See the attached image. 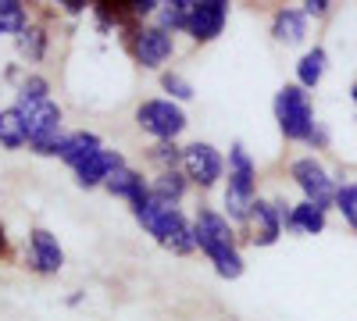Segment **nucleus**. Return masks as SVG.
<instances>
[{
    "label": "nucleus",
    "mask_w": 357,
    "mask_h": 321,
    "mask_svg": "<svg viewBox=\"0 0 357 321\" xmlns=\"http://www.w3.org/2000/svg\"><path fill=\"white\" fill-rule=\"evenodd\" d=\"M197 246L211 257V265L222 279H240L243 275V257L232 246V228L222 214L215 211H200L197 214Z\"/></svg>",
    "instance_id": "nucleus-1"
},
{
    "label": "nucleus",
    "mask_w": 357,
    "mask_h": 321,
    "mask_svg": "<svg viewBox=\"0 0 357 321\" xmlns=\"http://www.w3.org/2000/svg\"><path fill=\"white\" fill-rule=\"evenodd\" d=\"M275 118L286 139H311L314 136V111L304 86H282L275 97Z\"/></svg>",
    "instance_id": "nucleus-2"
},
{
    "label": "nucleus",
    "mask_w": 357,
    "mask_h": 321,
    "mask_svg": "<svg viewBox=\"0 0 357 321\" xmlns=\"http://www.w3.org/2000/svg\"><path fill=\"white\" fill-rule=\"evenodd\" d=\"M132 214H136V221L151 232V236H158L165 246L178 236V228H183L186 221H183V214H178V208L175 203H168V200H158V196H146L143 203H136L132 208Z\"/></svg>",
    "instance_id": "nucleus-3"
},
{
    "label": "nucleus",
    "mask_w": 357,
    "mask_h": 321,
    "mask_svg": "<svg viewBox=\"0 0 357 321\" xmlns=\"http://www.w3.org/2000/svg\"><path fill=\"white\" fill-rule=\"evenodd\" d=\"M136 122H139V129H146L151 136H158L161 143H172L178 132L186 129V114L178 111L172 100H146V104H139V111H136Z\"/></svg>",
    "instance_id": "nucleus-4"
},
{
    "label": "nucleus",
    "mask_w": 357,
    "mask_h": 321,
    "mask_svg": "<svg viewBox=\"0 0 357 321\" xmlns=\"http://www.w3.org/2000/svg\"><path fill=\"white\" fill-rule=\"evenodd\" d=\"M289 175L296 179V186L304 189V196L311 203H318V208H329V203L336 200V182L329 179V171H325L314 157H301V161H293L289 164Z\"/></svg>",
    "instance_id": "nucleus-5"
},
{
    "label": "nucleus",
    "mask_w": 357,
    "mask_h": 321,
    "mask_svg": "<svg viewBox=\"0 0 357 321\" xmlns=\"http://www.w3.org/2000/svg\"><path fill=\"white\" fill-rule=\"evenodd\" d=\"M229 18V4L225 0H197V4L190 8V18H186V33L193 40H215L222 36V25Z\"/></svg>",
    "instance_id": "nucleus-6"
},
{
    "label": "nucleus",
    "mask_w": 357,
    "mask_h": 321,
    "mask_svg": "<svg viewBox=\"0 0 357 321\" xmlns=\"http://www.w3.org/2000/svg\"><path fill=\"white\" fill-rule=\"evenodd\" d=\"M15 111L22 114V122H25V129H29V139L61 132V107H57L54 100H22V97H18Z\"/></svg>",
    "instance_id": "nucleus-7"
},
{
    "label": "nucleus",
    "mask_w": 357,
    "mask_h": 321,
    "mask_svg": "<svg viewBox=\"0 0 357 321\" xmlns=\"http://www.w3.org/2000/svg\"><path fill=\"white\" fill-rule=\"evenodd\" d=\"M183 168L193 182L200 186H215L222 179V157L211 143H193V147L183 150Z\"/></svg>",
    "instance_id": "nucleus-8"
},
{
    "label": "nucleus",
    "mask_w": 357,
    "mask_h": 321,
    "mask_svg": "<svg viewBox=\"0 0 357 321\" xmlns=\"http://www.w3.org/2000/svg\"><path fill=\"white\" fill-rule=\"evenodd\" d=\"M118 168H126V164H122V154L100 147L93 157H86V161L75 168V175H79V186H100V182L111 179Z\"/></svg>",
    "instance_id": "nucleus-9"
},
{
    "label": "nucleus",
    "mask_w": 357,
    "mask_h": 321,
    "mask_svg": "<svg viewBox=\"0 0 357 321\" xmlns=\"http://www.w3.org/2000/svg\"><path fill=\"white\" fill-rule=\"evenodd\" d=\"M136 57L146 68L165 65L172 57V36L165 33V29H143V33H136Z\"/></svg>",
    "instance_id": "nucleus-10"
},
{
    "label": "nucleus",
    "mask_w": 357,
    "mask_h": 321,
    "mask_svg": "<svg viewBox=\"0 0 357 321\" xmlns=\"http://www.w3.org/2000/svg\"><path fill=\"white\" fill-rule=\"evenodd\" d=\"M29 243H33V265H36L43 275L61 272V265H65V253H61V246H57V240L50 236L47 228H36Z\"/></svg>",
    "instance_id": "nucleus-11"
},
{
    "label": "nucleus",
    "mask_w": 357,
    "mask_h": 321,
    "mask_svg": "<svg viewBox=\"0 0 357 321\" xmlns=\"http://www.w3.org/2000/svg\"><path fill=\"white\" fill-rule=\"evenodd\" d=\"M229 189L254 196V164H250V157L240 143L229 150Z\"/></svg>",
    "instance_id": "nucleus-12"
},
{
    "label": "nucleus",
    "mask_w": 357,
    "mask_h": 321,
    "mask_svg": "<svg viewBox=\"0 0 357 321\" xmlns=\"http://www.w3.org/2000/svg\"><path fill=\"white\" fill-rule=\"evenodd\" d=\"M107 189L114 193V196H126V200H132V208L136 203H143L146 196H151V189L143 186V179L132 171V168H118L111 179H107Z\"/></svg>",
    "instance_id": "nucleus-13"
},
{
    "label": "nucleus",
    "mask_w": 357,
    "mask_h": 321,
    "mask_svg": "<svg viewBox=\"0 0 357 321\" xmlns=\"http://www.w3.org/2000/svg\"><path fill=\"white\" fill-rule=\"evenodd\" d=\"M250 218L257 221V236H254V243L268 246V243H275V240H279V225H282V218H279V208H272V203L257 200Z\"/></svg>",
    "instance_id": "nucleus-14"
},
{
    "label": "nucleus",
    "mask_w": 357,
    "mask_h": 321,
    "mask_svg": "<svg viewBox=\"0 0 357 321\" xmlns=\"http://www.w3.org/2000/svg\"><path fill=\"white\" fill-rule=\"evenodd\" d=\"M100 150V139L97 136H89V132H72V136H65V147H61V161H68L72 168H79L86 157H93Z\"/></svg>",
    "instance_id": "nucleus-15"
},
{
    "label": "nucleus",
    "mask_w": 357,
    "mask_h": 321,
    "mask_svg": "<svg viewBox=\"0 0 357 321\" xmlns=\"http://www.w3.org/2000/svg\"><path fill=\"white\" fill-rule=\"evenodd\" d=\"M286 225L296 228V232H307V236H318V232L325 228V208L304 200V203H296V208L289 211V221Z\"/></svg>",
    "instance_id": "nucleus-16"
},
{
    "label": "nucleus",
    "mask_w": 357,
    "mask_h": 321,
    "mask_svg": "<svg viewBox=\"0 0 357 321\" xmlns=\"http://www.w3.org/2000/svg\"><path fill=\"white\" fill-rule=\"evenodd\" d=\"M272 33H275V40H282V43H301V40L307 36V22H304L301 11H279L275 22H272Z\"/></svg>",
    "instance_id": "nucleus-17"
},
{
    "label": "nucleus",
    "mask_w": 357,
    "mask_h": 321,
    "mask_svg": "<svg viewBox=\"0 0 357 321\" xmlns=\"http://www.w3.org/2000/svg\"><path fill=\"white\" fill-rule=\"evenodd\" d=\"M0 143H4L8 150H18L29 143V129L22 122V114L11 107V111H0Z\"/></svg>",
    "instance_id": "nucleus-18"
},
{
    "label": "nucleus",
    "mask_w": 357,
    "mask_h": 321,
    "mask_svg": "<svg viewBox=\"0 0 357 321\" xmlns=\"http://www.w3.org/2000/svg\"><path fill=\"white\" fill-rule=\"evenodd\" d=\"M321 75H325V50L314 47V50H307L301 57V65H296V79H301L304 90H314V86L321 82Z\"/></svg>",
    "instance_id": "nucleus-19"
},
{
    "label": "nucleus",
    "mask_w": 357,
    "mask_h": 321,
    "mask_svg": "<svg viewBox=\"0 0 357 321\" xmlns=\"http://www.w3.org/2000/svg\"><path fill=\"white\" fill-rule=\"evenodd\" d=\"M183 193H186V179L178 171H161L158 179H154V186H151V196L168 200V203H175Z\"/></svg>",
    "instance_id": "nucleus-20"
},
{
    "label": "nucleus",
    "mask_w": 357,
    "mask_h": 321,
    "mask_svg": "<svg viewBox=\"0 0 357 321\" xmlns=\"http://www.w3.org/2000/svg\"><path fill=\"white\" fill-rule=\"evenodd\" d=\"M190 0H172V4H161V11H158V29H186V18H190Z\"/></svg>",
    "instance_id": "nucleus-21"
},
{
    "label": "nucleus",
    "mask_w": 357,
    "mask_h": 321,
    "mask_svg": "<svg viewBox=\"0 0 357 321\" xmlns=\"http://www.w3.org/2000/svg\"><path fill=\"white\" fill-rule=\"evenodd\" d=\"M22 29H25V8L18 0H0V36L22 33Z\"/></svg>",
    "instance_id": "nucleus-22"
},
{
    "label": "nucleus",
    "mask_w": 357,
    "mask_h": 321,
    "mask_svg": "<svg viewBox=\"0 0 357 321\" xmlns=\"http://www.w3.org/2000/svg\"><path fill=\"white\" fill-rule=\"evenodd\" d=\"M336 208H340V214L347 218V225L357 232V186H340V193H336Z\"/></svg>",
    "instance_id": "nucleus-23"
},
{
    "label": "nucleus",
    "mask_w": 357,
    "mask_h": 321,
    "mask_svg": "<svg viewBox=\"0 0 357 321\" xmlns=\"http://www.w3.org/2000/svg\"><path fill=\"white\" fill-rule=\"evenodd\" d=\"M18 47H22V54H29L36 61V57H43V33H40V29H22Z\"/></svg>",
    "instance_id": "nucleus-24"
},
{
    "label": "nucleus",
    "mask_w": 357,
    "mask_h": 321,
    "mask_svg": "<svg viewBox=\"0 0 357 321\" xmlns=\"http://www.w3.org/2000/svg\"><path fill=\"white\" fill-rule=\"evenodd\" d=\"M161 86H165L172 97H178V100H190V97H193V86H190L183 75H175V72H168V75L161 79Z\"/></svg>",
    "instance_id": "nucleus-25"
},
{
    "label": "nucleus",
    "mask_w": 357,
    "mask_h": 321,
    "mask_svg": "<svg viewBox=\"0 0 357 321\" xmlns=\"http://www.w3.org/2000/svg\"><path fill=\"white\" fill-rule=\"evenodd\" d=\"M22 100H50L47 97V79H40V75H29L25 82H22V93H18Z\"/></svg>",
    "instance_id": "nucleus-26"
},
{
    "label": "nucleus",
    "mask_w": 357,
    "mask_h": 321,
    "mask_svg": "<svg viewBox=\"0 0 357 321\" xmlns=\"http://www.w3.org/2000/svg\"><path fill=\"white\" fill-rule=\"evenodd\" d=\"M175 253H190V250H197V228L193 225H183V228H178V236L168 243Z\"/></svg>",
    "instance_id": "nucleus-27"
},
{
    "label": "nucleus",
    "mask_w": 357,
    "mask_h": 321,
    "mask_svg": "<svg viewBox=\"0 0 357 321\" xmlns=\"http://www.w3.org/2000/svg\"><path fill=\"white\" fill-rule=\"evenodd\" d=\"M175 157H178V150H175V143H158L154 147V161H161V164H175Z\"/></svg>",
    "instance_id": "nucleus-28"
},
{
    "label": "nucleus",
    "mask_w": 357,
    "mask_h": 321,
    "mask_svg": "<svg viewBox=\"0 0 357 321\" xmlns=\"http://www.w3.org/2000/svg\"><path fill=\"white\" fill-rule=\"evenodd\" d=\"M307 15H325V11H329V0H307Z\"/></svg>",
    "instance_id": "nucleus-29"
},
{
    "label": "nucleus",
    "mask_w": 357,
    "mask_h": 321,
    "mask_svg": "<svg viewBox=\"0 0 357 321\" xmlns=\"http://www.w3.org/2000/svg\"><path fill=\"white\" fill-rule=\"evenodd\" d=\"M0 250H4V236H0Z\"/></svg>",
    "instance_id": "nucleus-30"
}]
</instances>
